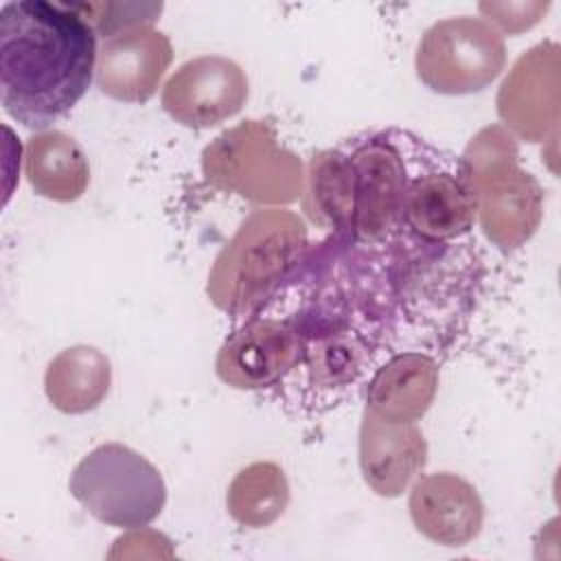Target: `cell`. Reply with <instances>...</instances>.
Wrapping results in <instances>:
<instances>
[{
	"label": "cell",
	"instance_id": "cell-1",
	"mask_svg": "<svg viewBox=\"0 0 561 561\" xmlns=\"http://www.w3.org/2000/svg\"><path fill=\"white\" fill-rule=\"evenodd\" d=\"M96 31L75 2L18 0L0 9V101L28 129H48L88 92Z\"/></svg>",
	"mask_w": 561,
	"mask_h": 561
},
{
	"label": "cell",
	"instance_id": "cell-2",
	"mask_svg": "<svg viewBox=\"0 0 561 561\" xmlns=\"http://www.w3.org/2000/svg\"><path fill=\"white\" fill-rule=\"evenodd\" d=\"M307 245L302 219L285 208L252 210L219 250L208 272V296L230 316L256 311L285 280Z\"/></svg>",
	"mask_w": 561,
	"mask_h": 561
},
{
	"label": "cell",
	"instance_id": "cell-3",
	"mask_svg": "<svg viewBox=\"0 0 561 561\" xmlns=\"http://www.w3.org/2000/svg\"><path fill=\"white\" fill-rule=\"evenodd\" d=\"M460 162L476 193V219L486 239L502 250L524 245L541 221L543 191L517 164L515 138L500 125H489L471 138Z\"/></svg>",
	"mask_w": 561,
	"mask_h": 561
},
{
	"label": "cell",
	"instance_id": "cell-4",
	"mask_svg": "<svg viewBox=\"0 0 561 561\" xmlns=\"http://www.w3.org/2000/svg\"><path fill=\"white\" fill-rule=\"evenodd\" d=\"M68 489L94 519L125 530L149 526L167 502L160 471L123 443H103L88 451L72 469Z\"/></svg>",
	"mask_w": 561,
	"mask_h": 561
},
{
	"label": "cell",
	"instance_id": "cell-5",
	"mask_svg": "<svg viewBox=\"0 0 561 561\" xmlns=\"http://www.w3.org/2000/svg\"><path fill=\"white\" fill-rule=\"evenodd\" d=\"M206 180L256 204H291L302 197L305 173L265 121H243L217 136L202 153Z\"/></svg>",
	"mask_w": 561,
	"mask_h": 561
},
{
	"label": "cell",
	"instance_id": "cell-6",
	"mask_svg": "<svg viewBox=\"0 0 561 561\" xmlns=\"http://www.w3.org/2000/svg\"><path fill=\"white\" fill-rule=\"evenodd\" d=\"M506 64V44L482 18L458 15L434 22L421 37L414 68L421 83L447 96L489 88Z\"/></svg>",
	"mask_w": 561,
	"mask_h": 561
},
{
	"label": "cell",
	"instance_id": "cell-7",
	"mask_svg": "<svg viewBox=\"0 0 561 561\" xmlns=\"http://www.w3.org/2000/svg\"><path fill=\"white\" fill-rule=\"evenodd\" d=\"M344 151L351 175V219L346 234L362 243L383 239L394 228H401V208L410 175L403 131L370 134Z\"/></svg>",
	"mask_w": 561,
	"mask_h": 561
},
{
	"label": "cell",
	"instance_id": "cell-8",
	"mask_svg": "<svg viewBox=\"0 0 561 561\" xmlns=\"http://www.w3.org/2000/svg\"><path fill=\"white\" fill-rule=\"evenodd\" d=\"M476 210V193L460 160H421L416 173L410 164L401 228L425 243H445L473 228Z\"/></svg>",
	"mask_w": 561,
	"mask_h": 561
},
{
	"label": "cell",
	"instance_id": "cell-9",
	"mask_svg": "<svg viewBox=\"0 0 561 561\" xmlns=\"http://www.w3.org/2000/svg\"><path fill=\"white\" fill-rule=\"evenodd\" d=\"M248 77L224 55H199L184 61L162 88V107L180 125L215 127L248 101Z\"/></svg>",
	"mask_w": 561,
	"mask_h": 561
},
{
	"label": "cell",
	"instance_id": "cell-10",
	"mask_svg": "<svg viewBox=\"0 0 561 561\" xmlns=\"http://www.w3.org/2000/svg\"><path fill=\"white\" fill-rule=\"evenodd\" d=\"M302 337L298 324L256 318L237 329L219 348L217 377L237 390H261L278 383L300 364Z\"/></svg>",
	"mask_w": 561,
	"mask_h": 561
},
{
	"label": "cell",
	"instance_id": "cell-11",
	"mask_svg": "<svg viewBox=\"0 0 561 561\" xmlns=\"http://www.w3.org/2000/svg\"><path fill=\"white\" fill-rule=\"evenodd\" d=\"M497 114L524 140H541L559 123V46L524 53L497 92Z\"/></svg>",
	"mask_w": 561,
	"mask_h": 561
},
{
	"label": "cell",
	"instance_id": "cell-12",
	"mask_svg": "<svg viewBox=\"0 0 561 561\" xmlns=\"http://www.w3.org/2000/svg\"><path fill=\"white\" fill-rule=\"evenodd\" d=\"M169 37L153 26H138L103 39L96 57L94 81L103 94L123 103H147L169 64Z\"/></svg>",
	"mask_w": 561,
	"mask_h": 561
},
{
	"label": "cell",
	"instance_id": "cell-13",
	"mask_svg": "<svg viewBox=\"0 0 561 561\" xmlns=\"http://www.w3.org/2000/svg\"><path fill=\"white\" fill-rule=\"evenodd\" d=\"M408 511L425 539L447 548L467 546L484 524V504L476 486L451 471L419 478L412 484Z\"/></svg>",
	"mask_w": 561,
	"mask_h": 561
},
{
	"label": "cell",
	"instance_id": "cell-14",
	"mask_svg": "<svg viewBox=\"0 0 561 561\" xmlns=\"http://www.w3.org/2000/svg\"><path fill=\"white\" fill-rule=\"evenodd\" d=\"M357 449L362 478L381 497L401 495L427 462V443L419 423H392L366 408Z\"/></svg>",
	"mask_w": 561,
	"mask_h": 561
},
{
	"label": "cell",
	"instance_id": "cell-15",
	"mask_svg": "<svg viewBox=\"0 0 561 561\" xmlns=\"http://www.w3.org/2000/svg\"><path fill=\"white\" fill-rule=\"evenodd\" d=\"M438 390V366L423 353L390 357L368 381L366 410L392 423H419Z\"/></svg>",
	"mask_w": 561,
	"mask_h": 561
},
{
	"label": "cell",
	"instance_id": "cell-16",
	"mask_svg": "<svg viewBox=\"0 0 561 561\" xmlns=\"http://www.w3.org/2000/svg\"><path fill=\"white\" fill-rule=\"evenodd\" d=\"M24 175L39 197L75 202L90 184V162L72 136L44 129L33 134L24 147Z\"/></svg>",
	"mask_w": 561,
	"mask_h": 561
},
{
	"label": "cell",
	"instance_id": "cell-17",
	"mask_svg": "<svg viewBox=\"0 0 561 561\" xmlns=\"http://www.w3.org/2000/svg\"><path fill=\"white\" fill-rule=\"evenodd\" d=\"M110 386V357L90 344L64 348L44 373V392L50 405L64 414H85L99 408Z\"/></svg>",
	"mask_w": 561,
	"mask_h": 561
},
{
	"label": "cell",
	"instance_id": "cell-18",
	"mask_svg": "<svg viewBox=\"0 0 561 561\" xmlns=\"http://www.w3.org/2000/svg\"><path fill=\"white\" fill-rule=\"evenodd\" d=\"M289 504V482L276 462H252L230 482L226 506L230 517L245 528L276 522Z\"/></svg>",
	"mask_w": 561,
	"mask_h": 561
},
{
	"label": "cell",
	"instance_id": "cell-19",
	"mask_svg": "<svg viewBox=\"0 0 561 561\" xmlns=\"http://www.w3.org/2000/svg\"><path fill=\"white\" fill-rule=\"evenodd\" d=\"M302 204L307 215L337 232L348 230L351 219V175L344 149L318 151L307 167Z\"/></svg>",
	"mask_w": 561,
	"mask_h": 561
},
{
	"label": "cell",
	"instance_id": "cell-20",
	"mask_svg": "<svg viewBox=\"0 0 561 561\" xmlns=\"http://www.w3.org/2000/svg\"><path fill=\"white\" fill-rule=\"evenodd\" d=\"M75 7L85 15L96 35H101L103 39L129 28L151 26L162 11V4L127 2H75Z\"/></svg>",
	"mask_w": 561,
	"mask_h": 561
},
{
	"label": "cell",
	"instance_id": "cell-21",
	"mask_svg": "<svg viewBox=\"0 0 561 561\" xmlns=\"http://www.w3.org/2000/svg\"><path fill=\"white\" fill-rule=\"evenodd\" d=\"M548 7V2H482L478 9L497 33L515 35L535 26Z\"/></svg>",
	"mask_w": 561,
	"mask_h": 561
}]
</instances>
